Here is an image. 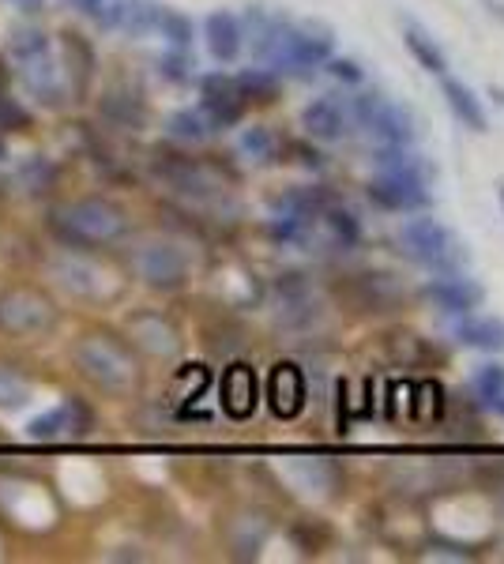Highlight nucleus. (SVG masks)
<instances>
[{"label": "nucleus", "instance_id": "obj_51", "mask_svg": "<svg viewBox=\"0 0 504 564\" xmlns=\"http://www.w3.org/2000/svg\"><path fill=\"white\" fill-rule=\"evenodd\" d=\"M501 207H504V185H501Z\"/></svg>", "mask_w": 504, "mask_h": 564}, {"label": "nucleus", "instance_id": "obj_8", "mask_svg": "<svg viewBox=\"0 0 504 564\" xmlns=\"http://www.w3.org/2000/svg\"><path fill=\"white\" fill-rule=\"evenodd\" d=\"M61 309L38 286H12L0 294V328L8 335H46L57 328Z\"/></svg>", "mask_w": 504, "mask_h": 564}, {"label": "nucleus", "instance_id": "obj_27", "mask_svg": "<svg viewBox=\"0 0 504 564\" xmlns=\"http://www.w3.org/2000/svg\"><path fill=\"white\" fill-rule=\"evenodd\" d=\"M268 534H271V523L264 516H256V512L237 516L234 527H230V549H234V557H241V561L260 557V549H264V542H268Z\"/></svg>", "mask_w": 504, "mask_h": 564}, {"label": "nucleus", "instance_id": "obj_24", "mask_svg": "<svg viewBox=\"0 0 504 564\" xmlns=\"http://www.w3.org/2000/svg\"><path fill=\"white\" fill-rule=\"evenodd\" d=\"M19 72H23V83L31 87L34 98H42L46 106H61L64 102V91H61V68L53 64V57L46 53H38L31 61H19Z\"/></svg>", "mask_w": 504, "mask_h": 564}, {"label": "nucleus", "instance_id": "obj_48", "mask_svg": "<svg viewBox=\"0 0 504 564\" xmlns=\"http://www.w3.org/2000/svg\"><path fill=\"white\" fill-rule=\"evenodd\" d=\"M384 422H399V380L384 384Z\"/></svg>", "mask_w": 504, "mask_h": 564}, {"label": "nucleus", "instance_id": "obj_15", "mask_svg": "<svg viewBox=\"0 0 504 564\" xmlns=\"http://www.w3.org/2000/svg\"><path fill=\"white\" fill-rule=\"evenodd\" d=\"M219 403L230 422H249L260 407V376L249 361H230L219 376Z\"/></svg>", "mask_w": 504, "mask_h": 564}, {"label": "nucleus", "instance_id": "obj_38", "mask_svg": "<svg viewBox=\"0 0 504 564\" xmlns=\"http://www.w3.org/2000/svg\"><path fill=\"white\" fill-rule=\"evenodd\" d=\"M46 49H49L46 34L38 31V27H31V23H19V27H12V34H8V53H12L16 61H31V57L46 53Z\"/></svg>", "mask_w": 504, "mask_h": 564}, {"label": "nucleus", "instance_id": "obj_3", "mask_svg": "<svg viewBox=\"0 0 504 564\" xmlns=\"http://www.w3.org/2000/svg\"><path fill=\"white\" fill-rule=\"evenodd\" d=\"M155 173L174 188L181 200H189V204H196V207H207V211H215V215H226V219L237 215L234 192H230L226 177H222L215 166L196 162V158H185V155H166V151H162L155 162Z\"/></svg>", "mask_w": 504, "mask_h": 564}, {"label": "nucleus", "instance_id": "obj_9", "mask_svg": "<svg viewBox=\"0 0 504 564\" xmlns=\"http://www.w3.org/2000/svg\"><path fill=\"white\" fill-rule=\"evenodd\" d=\"M132 271L143 286L162 290V294H174L189 282V256L177 249L174 241H143L132 249Z\"/></svg>", "mask_w": 504, "mask_h": 564}, {"label": "nucleus", "instance_id": "obj_50", "mask_svg": "<svg viewBox=\"0 0 504 564\" xmlns=\"http://www.w3.org/2000/svg\"><path fill=\"white\" fill-rule=\"evenodd\" d=\"M72 4H76L79 12H91V4H95V0H72Z\"/></svg>", "mask_w": 504, "mask_h": 564}, {"label": "nucleus", "instance_id": "obj_21", "mask_svg": "<svg viewBox=\"0 0 504 564\" xmlns=\"http://www.w3.org/2000/svg\"><path fill=\"white\" fill-rule=\"evenodd\" d=\"M441 94L444 102H448V110H452V117H456L463 128H471V132H489V117H486V106H482V98L463 83V79L448 76L444 72L441 76Z\"/></svg>", "mask_w": 504, "mask_h": 564}, {"label": "nucleus", "instance_id": "obj_14", "mask_svg": "<svg viewBox=\"0 0 504 564\" xmlns=\"http://www.w3.org/2000/svg\"><path fill=\"white\" fill-rule=\"evenodd\" d=\"M128 343L151 354V358H177L181 354V331L170 316L155 313V309H140L125 320Z\"/></svg>", "mask_w": 504, "mask_h": 564}, {"label": "nucleus", "instance_id": "obj_49", "mask_svg": "<svg viewBox=\"0 0 504 564\" xmlns=\"http://www.w3.org/2000/svg\"><path fill=\"white\" fill-rule=\"evenodd\" d=\"M294 155H298V162L305 166V170H320L324 166V155L316 151V147H305V143H294Z\"/></svg>", "mask_w": 504, "mask_h": 564}, {"label": "nucleus", "instance_id": "obj_17", "mask_svg": "<svg viewBox=\"0 0 504 564\" xmlns=\"http://www.w3.org/2000/svg\"><path fill=\"white\" fill-rule=\"evenodd\" d=\"M245 98L237 91L234 76H222V72H211V76L200 79V110L211 121L215 132L222 128H234L241 117H245Z\"/></svg>", "mask_w": 504, "mask_h": 564}, {"label": "nucleus", "instance_id": "obj_42", "mask_svg": "<svg viewBox=\"0 0 504 564\" xmlns=\"http://www.w3.org/2000/svg\"><path fill=\"white\" fill-rule=\"evenodd\" d=\"M27 399H31V388H27L19 376L0 369V410H23Z\"/></svg>", "mask_w": 504, "mask_h": 564}, {"label": "nucleus", "instance_id": "obj_7", "mask_svg": "<svg viewBox=\"0 0 504 564\" xmlns=\"http://www.w3.org/2000/svg\"><path fill=\"white\" fill-rule=\"evenodd\" d=\"M350 121L358 125L380 143V147H414L418 140V117L410 106L403 102H392L384 94H358L350 102Z\"/></svg>", "mask_w": 504, "mask_h": 564}, {"label": "nucleus", "instance_id": "obj_45", "mask_svg": "<svg viewBox=\"0 0 504 564\" xmlns=\"http://www.w3.org/2000/svg\"><path fill=\"white\" fill-rule=\"evenodd\" d=\"M324 72H328L335 83H343V87H358L365 79V68L358 61H350V57H335L331 53L328 57V64H324Z\"/></svg>", "mask_w": 504, "mask_h": 564}, {"label": "nucleus", "instance_id": "obj_12", "mask_svg": "<svg viewBox=\"0 0 504 564\" xmlns=\"http://www.w3.org/2000/svg\"><path fill=\"white\" fill-rule=\"evenodd\" d=\"M369 204H377L380 211H395V215H414V211H426L433 204V192L429 181L422 177H407V173H380L365 188Z\"/></svg>", "mask_w": 504, "mask_h": 564}, {"label": "nucleus", "instance_id": "obj_28", "mask_svg": "<svg viewBox=\"0 0 504 564\" xmlns=\"http://www.w3.org/2000/svg\"><path fill=\"white\" fill-rule=\"evenodd\" d=\"M471 395H474V407L478 410L501 414V403H504V365L501 361H486V365L474 369Z\"/></svg>", "mask_w": 504, "mask_h": 564}, {"label": "nucleus", "instance_id": "obj_20", "mask_svg": "<svg viewBox=\"0 0 504 564\" xmlns=\"http://www.w3.org/2000/svg\"><path fill=\"white\" fill-rule=\"evenodd\" d=\"M452 339L467 350H482V354H504V320L501 316H459Z\"/></svg>", "mask_w": 504, "mask_h": 564}, {"label": "nucleus", "instance_id": "obj_1", "mask_svg": "<svg viewBox=\"0 0 504 564\" xmlns=\"http://www.w3.org/2000/svg\"><path fill=\"white\" fill-rule=\"evenodd\" d=\"M72 361H76L83 380H91L98 392L113 395V399L132 395L143 380V369L140 361H136V354H132V346L125 339L110 335V331H87V335H79L76 346H72Z\"/></svg>", "mask_w": 504, "mask_h": 564}, {"label": "nucleus", "instance_id": "obj_36", "mask_svg": "<svg viewBox=\"0 0 504 564\" xmlns=\"http://www.w3.org/2000/svg\"><path fill=\"white\" fill-rule=\"evenodd\" d=\"M215 128L211 121L204 117V110H177L170 113V121H166V136L174 143H204Z\"/></svg>", "mask_w": 504, "mask_h": 564}, {"label": "nucleus", "instance_id": "obj_39", "mask_svg": "<svg viewBox=\"0 0 504 564\" xmlns=\"http://www.w3.org/2000/svg\"><path fill=\"white\" fill-rule=\"evenodd\" d=\"M16 185L23 192H31V196H42L46 188H53V166H49L42 155H31L16 173Z\"/></svg>", "mask_w": 504, "mask_h": 564}, {"label": "nucleus", "instance_id": "obj_23", "mask_svg": "<svg viewBox=\"0 0 504 564\" xmlns=\"http://www.w3.org/2000/svg\"><path fill=\"white\" fill-rule=\"evenodd\" d=\"M290 23H294V19H286L283 12H268V8H260V4H252L249 12H245V27H241V31H249L252 57L260 64L268 61V53L275 49V42L283 38V31Z\"/></svg>", "mask_w": 504, "mask_h": 564}, {"label": "nucleus", "instance_id": "obj_31", "mask_svg": "<svg viewBox=\"0 0 504 564\" xmlns=\"http://www.w3.org/2000/svg\"><path fill=\"white\" fill-rule=\"evenodd\" d=\"M102 117L113 121L117 128H143L147 110H143V98L132 91H110L102 98Z\"/></svg>", "mask_w": 504, "mask_h": 564}, {"label": "nucleus", "instance_id": "obj_29", "mask_svg": "<svg viewBox=\"0 0 504 564\" xmlns=\"http://www.w3.org/2000/svg\"><path fill=\"white\" fill-rule=\"evenodd\" d=\"M331 204V192L324 185H294L286 188L283 196L271 204V211H290V215H309V219H320Z\"/></svg>", "mask_w": 504, "mask_h": 564}, {"label": "nucleus", "instance_id": "obj_44", "mask_svg": "<svg viewBox=\"0 0 504 564\" xmlns=\"http://www.w3.org/2000/svg\"><path fill=\"white\" fill-rule=\"evenodd\" d=\"M132 0H95L91 4V12L87 16H95L106 31H121V23H125V12Z\"/></svg>", "mask_w": 504, "mask_h": 564}, {"label": "nucleus", "instance_id": "obj_6", "mask_svg": "<svg viewBox=\"0 0 504 564\" xmlns=\"http://www.w3.org/2000/svg\"><path fill=\"white\" fill-rule=\"evenodd\" d=\"M49 279L61 286L68 298L76 301H91V305H110L117 294H121V282L106 264H98L91 256L72 249H57L46 260Z\"/></svg>", "mask_w": 504, "mask_h": 564}, {"label": "nucleus", "instance_id": "obj_34", "mask_svg": "<svg viewBox=\"0 0 504 564\" xmlns=\"http://www.w3.org/2000/svg\"><path fill=\"white\" fill-rule=\"evenodd\" d=\"M320 222L328 226L331 241H335L339 249H354V245L362 241V222H358V215H354L350 207H339L335 200H331L328 211L320 215Z\"/></svg>", "mask_w": 504, "mask_h": 564}, {"label": "nucleus", "instance_id": "obj_52", "mask_svg": "<svg viewBox=\"0 0 504 564\" xmlns=\"http://www.w3.org/2000/svg\"><path fill=\"white\" fill-rule=\"evenodd\" d=\"M501 418H504V403H501Z\"/></svg>", "mask_w": 504, "mask_h": 564}, {"label": "nucleus", "instance_id": "obj_35", "mask_svg": "<svg viewBox=\"0 0 504 564\" xmlns=\"http://www.w3.org/2000/svg\"><path fill=\"white\" fill-rule=\"evenodd\" d=\"M237 147H241V155L249 158V162H256V166H271V162L279 158V136H275L268 125L245 128Z\"/></svg>", "mask_w": 504, "mask_h": 564}, {"label": "nucleus", "instance_id": "obj_43", "mask_svg": "<svg viewBox=\"0 0 504 564\" xmlns=\"http://www.w3.org/2000/svg\"><path fill=\"white\" fill-rule=\"evenodd\" d=\"M331 395H335V433H339V437H350L354 414H350V384H347V376H339V380H335Z\"/></svg>", "mask_w": 504, "mask_h": 564}, {"label": "nucleus", "instance_id": "obj_46", "mask_svg": "<svg viewBox=\"0 0 504 564\" xmlns=\"http://www.w3.org/2000/svg\"><path fill=\"white\" fill-rule=\"evenodd\" d=\"M429 546L437 549V553H444V557H456V561H471L474 557V546H467V542H452V538H441V534H433Z\"/></svg>", "mask_w": 504, "mask_h": 564}, {"label": "nucleus", "instance_id": "obj_26", "mask_svg": "<svg viewBox=\"0 0 504 564\" xmlns=\"http://www.w3.org/2000/svg\"><path fill=\"white\" fill-rule=\"evenodd\" d=\"M373 166L380 173H407V177H422V181L437 177V166L418 155L414 147H377L373 151Z\"/></svg>", "mask_w": 504, "mask_h": 564}, {"label": "nucleus", "instance_id": "obj_19", "mask_svg": "<svg viewBox=\"0 0 504 564\" xmlns=\"http://www.w3.org/2000/svg\"><path fill=\"white\" fill-rule=\"evenodd\" d=\"M301 128L309 140L335 143L350 132V106L339 94H320L301 110Z\"/></svg>", "mask_w": 504, "mask_h": 564}, {"label": "nucleus", "instance_id": "obj_2", "mask_svg": "<svg viewBox=\"0 0 504 564\" xmlns=\"http://www.w3.org/2000/svg\"><path fill=\"white\" fill-rule=\"evenodd\" d=\"M53 230L64 245H117L128 237V211L113 204L106 196H83V200H68V204L53 207Z\"/></svg>", "mask_w": 504, "mask_h": 564}, {"label": "nucleus", "instance_id": "obj_18", "mask_svg": "<svg viewBox=\"0 0 504 564\" xmlns=\"http://www.w3.org/2000/svg\"><path fill=\"white\" fill-rule=\"evenodd\" d=\"M422 294L448 316H467V313H474V309H482V301H486L482 282L467 279L463 271H448V275L429 279L426 286H422Z\"/></svg>", "mask_w": 504, "mask_h": 564}, {"label": "nucleus", "instance_id": "obj_22", "mask_svg": "<svg viewBox=\"0 0 504 564\" xmlns=\"http://www.w3.org/2000/svg\"><path fill=\"white\" fill-rule=\"evenodd\" d=\"M204 42L207 53L219 64L237 61V53L245 46V31H241V19L234 12H211L204 23Z\"/></svg>", "mask_w": 504, "mask_h": 564}, {"label": "nucleus", "instance_id": "obj_30", "mask_svg": "<svg viewBox=\"0 0 504 564\" xmlns=\"http://www.w3.org/2000/svg\"><path fill=\"white\" fill-rule=\"evenodd\" d=\"M410 414L418 418V422H441L444 410H448V392H444V384L437 376H426L422 384H414L410 388Z\"/></svg>", "mask_w": 504, "mask_h": 564}, {"label": "nucleus", "instance_id": "obj_32", "mask_svg": "<svg viewBox=\"0 0 504 564\" xmlns=\"http://www.w3.org/2000/svg\"><path fill=\"white\" fill-rule=\"evenodd\" d=\"M211 369H207L204 361H192V365H181L174 376V388H177V403H181V410L196 407L200 399H204L207 392H211Z\"/></svg>", "mask_w": 504, "mask_h": 564}, {"label": "nucleus", "instance_id": "obj_37", "mask_svg": "<svg viewBox=\"0 0 504 564\" xmlns=\"http://www.w3.org/2000/svg\"><path fill=\"white\" fill-rule=\"evenodd\" d=\"M158 16H162V4H155V0H132L121 31L132 34V38H143V34L158 31Z\"/></svg>", "mask_w": 504, "mask_h": 564}, {"label": "nucleus", "instance_id": "obj_33", "mask_svg": "<svg viewBox=\"0 0 504 564\" xmlns=\"http://www.w3.org/2000/svg\"><path fill=\"white\" fill-rule=\"evenodd\" d=\"M237 91L245 102H260V106H268L279 98V76L271 72V68H245V72H237L234 76Z\"/></svg>", "mask_w": 504, "mask_h": 564}, {"label": "nucleus", "instance_id": "obj_11", "mask_svg": "<svg viewBox=\"0 0 504 564\" xmlns=\"http://www.w3.org/2000/svg\"><path fill=\"white\" fill-rule=\"evenodd\" d=\"M264 399L268 410L279 422H294L309 407V380L298 361H275L268 369V384H264Z\"/></svg>", "mask_w": 504, "mask_h": 564}, {"label": "nucleus", "instance_id": "obj_16", "mask_svg": "<svg viewBox=\"0 0 504 564\" xmlns=\"http://www.w3.org/2000/svg\"><path fill=\"white\" fill-rule=\"evenodd\" d=\"M91 429H95V410L72 395L64 407L49 410V414H38V418L27 425V437L31 440H83Z\"/></svg>", "mask_w": 504, "mask_h": 564}, {"label": "nucleus", "instance_id": "obj_10", "mask_svg": "<svg viewBox=\"0 0 504 564\" xmlns=\"http://www.w3.org/2000/svg\"><path fill=\"white\" fill-rule=\"evenodd\" d=\"M320 316H324V305H320V298L313 294L309 279L298 275V271L279 275V282H275V324L283 331L301 335V331L316 328Z\"/></svg>", "mask_w": 504, "mask_h": 564}, {"label": "nucleus", "instance_id": "obj_25", "mask_svg": "<svg viewBox=\"0 0 504 564\" xmlns=\"http://www.w3.org/2000/svg\"><path fill=\"white\" fill-rule=\"evenodd\" d=\"M403 42H407L410 57L422 64L429 76H444V72H448V57H444V49L437 46V38H433L422 23L403 19Z\"/></svg>", "mask_w": 504, "mask_h": 564}, {"label": "nucleus", "instance_id": "obj_13", "mask_svg": "<svg viewBox=\"0 0 504 564\" xmlns=\"http://www.w3.org/2000/svg\"><path fill=\"white\" fill-rule=\"evenodd\" d=\"M283 474L309 501H335L343 489V470L324 455H290L283 463Z\"/></svg>", "mask_w": 504, "mask_h": 564}, {"label": "nucleus", "instance_id": "obj_4", "mask_svg": "<svg viewBox=\"0 0 504 564\" xmlns=\"http://www.w3.org/2000/svg\"><path fill=\"white\" fill-rule=\"evenodd\" d=\"M399 249L407 260L426 267L433 275H448V271H463L471 264V252L456 237L452 226H444L433 215H418L399 226Z\"/></svg>", "mask_w": 504, "mask_h": 564}, {"label": "nucleus", "instance_id": "obj_5", "mask_svg": "<svg viewBox=\"0 0 504 564\" xmlns=\"http://www.w3.org/2000/svg\"><path fill=\"white\" fill-rule=\"evenodd\" d=\"M331 53H335V31L331 27H324V23H290L264 64L275 76L313 79L316 72H324Z\"/></svg>", "mask_w": 504, "mask_h": 564}, {"label": "nucleus", "instance_id": "obj_47", "mask_svg": "<svg viewBox=\"0 0 504 564\" xmlns=\"http://www.w3.org/2000/svg\"><path fill=\"white\" fill-rule=\"evenodd\" d=\"M358 418L369 422V418H377V380L373 376H365L362 380V399H358Z\"/></svg>", "mask_w": 504, "mask_h": 564}, {"label": "nucleus", "instance_id": "obj_40", "mask_svg": "<svg viewBox=\"0 0 504 564\" xmlns=\"http://www.w3.org/2000/svg\"><path fill=\"white\" fill-rule=\"evenodd\" d=\"M158 34L177 49H189L192 38H196V27H192L189 16H181L174 8H162V16H158Z\"/></svg>", "mask_w": 504, "mask_h": 564}, {"label": "nucleus", "instance_id": "obj_41", "mask_svg": "<svg viewBox=\"0 0 504 564\" xmlns=\"http://www.w3.org/2000/svg\"><path fill=\"white\" fill-rule=\"evenodd\" d=\"M192 68H196V61H192L189 49L170 46L166 53H162V57H158V76L166 79V83H189Z\"/></svg>", "mask_w": 504, "mask_h": 564}]
</instances>
